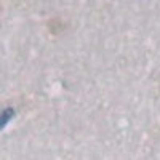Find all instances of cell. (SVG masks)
<instances>
[{
	"instance_id": "cell-1",
	"label": "cell",
	"mask_w": 160,
	"mask_h": 160,
	"mask_svg": "<svg viewBox=\"0 0 160 160\" xmlns=\"http://www.w3.org/2000/svg\"><path fill=\"white\" fill-rule=\"evenodd\" d=\"M11 115H15V111H13V109H5L3 111V117H2V127H5L7 123H8V120H10V117Z\"/></svg>"
}]
</instances>
